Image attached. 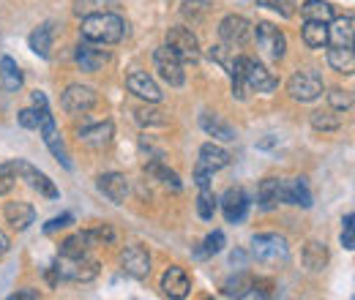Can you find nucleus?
<instances>
[{
    "label": "nucleus",
    "mask_w": 355,
    "mask_h": 300,
    "mask_svg": "<svg viewBox=\"0 0 355 300\" xmlns=\"http://www.w3.org/2000/svg\"><path fill=\"white\" fill-rule=\"evenodd\" d=\"M83 39L88 44H118L126 33V22L118 14L96 11L83 19Z\"/></svg>",
    "instance_id": "1"
},
{
    "label": "nucleus",
    "mask_w": 355,
    "mask_h": 300,
    "mask_svg": "<svg viewBox=\"0 0 355 300\" xmlns=\"http://www.w3.org/2000/svg\"><path fill=\"white\" fill-rule=\"evenodd\" d=\"M252 257L263 265H284L290 257V246L282 235L263 232V235H254V240H252Z\"/></svg>",
    "instance_id": "2"
},
{
    "label": "nucleus",
    "mask_w": 355,
    "mask_h": 300,
    "mask_svg": "<svg viewBox=\"0 0 355 300\" xmlns=\"http://www.w3.org/2000/svg\"><path fill=\"white\" fill-rule=\"evenodd\" d=\"M287 90H290V96H293L295 101L309 104V101H317V98L322 96L325 85H322L320 71H314V69H298V71L290 77Z\"/></svg>",
    "instance_id": "3"
},
{
    "label": "nucleus",
    "mask_w": 355,
    "mask_h": 300,
    "mask_svg": "<svg viewBox=\"0 0 355 300\" xmlns=\"http://www.w3.org/2000/svg\"><path fill=\"white\" fill-rule=\"evenodd\" d=\"M58 273H60V279H66V281H93L96 276H98V262L88 254H83V257H60L58 262Z\"/></svg>",
    "instance_id": "4"
},
{
    "label": "nucleus",
    "mask_w": 355,
    "mask_h": 300,
    "mask_svg": "<svg viewBox=\"0 0 355 300\" xmlns=\"http://www.w3.org/2000/svg\"><path fill=\"white\" fill-rule=\"evenodd\" d=\"M11 170H14V175H19L33 191H39V194L46 197V200H58V197H60L58 186H55L42 170H36L31 161H25V159H14V161H11Z\"/></svg>",
    "instance_id": "5"
},
{
    "label": "nucleus",
    "mask_w": 355,
    "mask_h": 300,
    "mask_svg": "<svg viewBox=\"0 0 355 300\" xmlns=\"http://www.w3.org/2000/svg\"><path fill=\"white\" fill-rule=\"evenodd\" d=\"M153 63H156V71H159V77L167 82V85L173 87H180L186 82V74H183V60L178 58L175 52L164 44V46H159L156 49V55H153Z\"/></svg>",
    "instance_id": "6"
},
{
    "label": "nucleus",
    "mask_w": 355,
    "mask_h": 300,
    "mask_svg": "<svg viewBox=\"0 0 355 300\" xmlns=\"http://www.w3.org/2000/svg\"><path fill=\"white\" fill-rule=\"evenodd\" d=\"M254 36H257L260 49L266 52L270 60H282V58H284V52H287V39H284V33H282L276 25H270V22H257Z\"/></svg>",
    "instance_id": "7"
},
{
    "label": "nucleus",
    "mask_w": 355,
    "mask_h": 300,
    "mask_svg": "<svg viewBox=\"0 0 355 300\" xmlns=\"http://www.w3.org/2000/svg\"><path fill=\"white\" fill-rule=\"evenodd\" d=\"M96 101H98V96L88 85H69L63 98H60V104H63V109L69 115H85L96 107Z\"/></svg>",
    "instance_id": "8"
},
{
    "label": "nucleus",
    "mask_w": 355,
    "mask_h": 300,
    "mask_svg": "<svg viewBox=\"0 0 355 300\" xmlns=\"http://www.w3.org/2000/svg\"><path fill=\"white\" fill-rule=\"evenodd\" d=\"M243 82H246V90H257V93H270L279 87V80L268 71L263 63L252 60L243 55Z\"/></svg>",
    "instance_id": "9"
},
{
    "label": "nucleus",
    "mask_w": 355,
    "mask_h": 300,
    "mask_svg": "<svg viewBox=\"0 0 355 300\" xmlns=\"http://www.w3.org/2000/svg\"><path fill=\"white\" fill-rule=\"evenodd\" d=\"M219 39L227 46H243V44L252 39V25L246 17L241 14H230L219 22Z\"/></svg>",
    "instance_id": "10"
},
{
    "label": "nucleus",
    "mask_w": 355,
    "mask_h": 300,
    "mask_svg": "<svg viewBox=\"0 0 355 300\" xmlns=\"http://www.w3.org/2000/svg\"><path fill=\"white\" fill-rule=\"evenodd\" d=\"M167 46L175 52L183 63H194L200 58V42H197V36L189 28H170Z\"/></svg>",
    "instance_id": "11"
},
{
    "label": "nucleus",
    "mask_w": 355,
    "mask_h": 300,
    "mask_svg": "<svg viewBox=\"0 0 355 300\" xmlns=\"http://www.w3.org/2000/svg\"><path fill=\"white\" fill-rule=\"evenodd\" d=\"M216 202L222 205V213L230 224H241L249 213V197H246V191L241 186L227 188L222 194V200H216Z\"/></svg>",
    "instance_id": "12"
},
{
    "label": "nucleus",
    "mask_w": 355,
    "mask_h": 300,
    "mask_svg": "<svg viewBox=\"0 0 355 300\" xmlns=\"http://www.w3.org/2000/svg\"><path fill=\"white\" fill-rule=\"evenodd\" d=\"M121 267H123L126 276L142 281V279L150 276V257H148V252H145L142 246L134 243V246H126V249H123V254H121Z\"/></svg>",
    "instance_id": "13"
},
{
    "label": "nucleus",
    "mask_w": 355,
    "mask_h": 300,
    "mask_svg": "<svg viewBox=\"0 0 355 300\" xmlns=\"http://www.w3.org/2000/svg\"><path fill=\"white\" fill-rule=\"evenodd\" d=\"M42 136H44V145L49 148V153L66 167V170H71V159H69V153H66V145H63V139H60V134H58V126H55V118L44 112L42 115Z\"/></svg>",
    "instance_id": "14"
},
{
    "label": "nucleus",
    "mask_w": 355,
    "mask_h": 300,
    "mask_svg": "<svg viewBox=\"0 0 355 300\" xmlns=\"http://www.w3.org/2000/svg\"><path fill=\"white\" fill-rule=\"evenodd\" d=\"M282 202H287V205H298V208H311V205H314V200H311V191H309L306 177L282 180Z\"/></svg>",
    "instance_id": "15"
},
{
    "label": "nucleus",
    "mask_w": 355,
    "mask_h": 300,
    "mask_svg": "<svg viewBox=\"0 0 355 300\" xmlns=\"http://www.w3.org/2000/svg\"><path fill=\"white\" fill-rule=\"evenodd\" d=\"M96 186H98V191H101L110 202H115V205H123V200H126V194H129V180H126L121 172H107V175H101Z\"/></svg>",
    "instance_id": "16"
},
{
    "label": "nucleus",
    "mask_w": 355,
    "mask_h": 300,
    "mask_svg": "<svg viewBox=\"0 0 355 300\" xmlns=\"http://www.w3.org/2000/svg\"><path fill=\"white\" fill-rule=\"evenodd\" d=\"M191 290V281H189V273L183 267H167L164 276H162V292L167 298H186Z\"/></svg>",
    "instance_id": "17"
},
{
    "label": "nucleus",
    "mask_w": 355,
    "mask_h": 300,
    "mask_svg": "<svg viewBox=\"0 0 355 300\" xmlns=\"http://www.w3.org/2000/svg\"><path fill=\"white\" fill-rule=\"evenodd\" d=\"M126 87L132 90L134 96H139V98H145V101H150V104L162 101V90H159V85H156L145 71H132V74L126 77Z\"/></svg>",
    "instance_id": "18"
},
{
    "label": "nucleus",
    "mask_w": 355,
    "mask_h": 300,
    "mask_svg": "<svg viewBox=\"0 0 355 300\" xmlns=\"http://www.w3.org/2000/svg\"><path fill=\"white\" fill-rule=\"evenodd\" d=\"M112 134H115V126H112L110 121H104V123H96V126L80 129V142H85L88 148L101 150V148H107V145L112 142Z\"/></svg>",
    "instance_id": "19"
},
{
    "label": "nucleus",
    "mask_w": 355,
    "mask_h": 300,
    "mask_svg": "<svg viewBox=\"0 0 355 300\" xmlns=\"http://www.w3.org/2000/svg\"><path fill=\"white\" fill-rule=\"evenodd\" d=\"M3 215H6V221L14 227V229H28L33 221H36V211H33V205H28V202H8L6 208H3Z\"/></svg>",
    "instance_id": "20"
},
{
    "label": "nucleus",
    "mask_w": 355,
    "mask_h": 300,
    "mask_svg": "<svg viewBox=\"0 0 355 300\" xmlns=\"http://www.w3.org/2000/svg\"><path fill=\"white\" fill-rule=\"evenodd\" d=\"M230 161H232V156H230L224 148L214 145V142H205V145L200 148V161H197V164H202L205 170L219 172V170H224V167H230Z\"/></svg>",
    "instance_id": "21"
},
{
    "label": "nucleus",
    "mask_w": 355,
    "mask_h": 300,
    "mask_svg": "<svg viewBox=\"0 0 355 300\" xmlns=\"http://www.w3.org/2000/svg\"><path fill=\"white\" fill-rule=\"evenodd\" d=\"M353 14H347V17H334L331 19V28H328V42L334 44V46H353Z\"/></svg>",
    "instance_id": "22"
},
{
    "label": "nucleus",
    "mask_w": 355,
    "mask_h": 300,
    "mask_svg": "<svg viewBox=\"0 0 355 300\" xmlns=\"http://www.w3.org/2000/svg\"><path fill=\"white\" fill-rule=\"evenodd\" d=\"M328 66L336 74H353L355 71V52L353 46H331L328 49Z\"/></svg>",
    "instance_id": "23"
},
{
    "label": "nucleus",
    "mask_w": 355,
    "mask_h": 300,
    "mask_svg": "<svg viewBox=\"0 0 355 300\" xmlns=\"http://www.w3.org/2000/svg\"><path fill=\"white\" fill-rule=\"evenodd\" d=\"M74 58H77V66H80L83 71H88V74H96V71L107 63V52L93 49L90 44H80L77 52H74Z\"/></svg>",
    "instance_id": "24"
},
{
    "label": "nucleus",
    "mask_w": 355,
    "mask_h": 300,
    "mask_svg": "<svg viewBox=\"0 0 355 300\" xmlns=\"http://www.w3.org/2000/svg\"><path fill=\"white\" fill-rule=\"evenodd\" d=\"M96 246V240H93V232H77V235H71V238H66L63 240V246H60V257H83V254H88L90 249Z\"/></svg>",
    "instance_id": "25"
},
{
    "label": "nucleus",
    "mask_w": 355,
    "mask_h": 300,
    "mask_svg": "<svg viewBox=\"0 0 355 300\" xmlns=\"http://www.w3.org/2000/svg\"><path fill=\"white\" fill-rule=\"evenodd\" d=\"M282 202V180L279 177H266L257 188V205L263 211H273Z\"/></svg>",
    "instance_id": "26"
},
{
    "label": "nucleus",
    "mask_w": 355,
    "mask_h": 300,
    "mask_svg": "<svg viewBox=\"0 0 355 300\" xmlns=\"http://www.w3.org/2000/svg\"><path fill=\"white\" fill-rule=\"evenodd\" d=\"M200 126H202L205 134H211V136L219 139V142H232V139H235V129H232L230 123H224L219 115L205 112V115L200 118Z\"/></svg>",
    "instance_id": "27"
},
{
    "label": "nucleus",
    "mask_w": 355,
    "mask_h": 300,
    "mask_svg": "<svg viewBox=\"0 0 355 300\" xmlns=\"http://www.w3.org/2000/svg\"><path fill=\"white\" fill-rule=\"evenodd\" d=\"M304 267L311 270V273H320L325 265H328V249H325V243H320V240H309L306 246H304Z\"/></svg>",
    "instance_id": "28"
},
{
    "label": "nucleus",
    "mask_w": 355,
    "mask_h": 300,
    "mask_svg": "<svg viewBox=\"0 0 355 300\" xmlns=\"http://www.w3.org/2000/svg\"><path fill=\"white\" fill-rule=\"evenodd\" d=\"M0 82L6 90H19L22 87V71H19V66H17V60L14 58H8V55H3L0 58Z\"/></svg>",
    "instance_id": "29"
},
{
    "label": "nucleus",
    "mask_w": 355,
    "mask_h": 300,
    "mask_svg": "<svg viewBox=\"0 0 355 300\" xmlns=\"http://www.w3.org/2000/svg\"><path fill=\"white\" fill-rule=\"evenodd\" d=\"M301 17L309 19V22H325L328 25L334 19V6L325 3V0H306L301 6Z\"/></svg>",
    "instance_id": "30"
},
{
    "label": "nucleus",
    "mask_w": 355,
    "mask_h": 300,
    "mask_svg": "<svg viewBox=\"0 0 355 300\" xmlns=\"http://www.w3.org/2000/svg\"><path fill=\"white\" fill-rule=\"evenodd\" d=\"M52 33H55V28L44 22V25H39L33 33H31V49L39 55V58H49V49H52Z\"/></svg>",
    "instance_id": "31"
},
{
    "label": "nucleus",
    "mask_w": 355,
    "mask_h": 300,
    "mask_svg": "<svg viewBox=\"0 0 355 300\" xmlns=\"http://www.w3.org/2000/svg\"><path fill=\"white\" fill-rule=\"evenodd\" d=\"M145 172L150 175V177H156L162 186H167V188H173V191H180V177H178L173 170H167L159 159H153V161H148V167H145Z\"/></svg>",
    "instance_id": "32"
},
{
    "label": "nucleus",
    "mask_w": 355,
    "mask_h": 300,
    "mask_svg": "<svg viewBox=\"0 0 355 300\" xmlns=\"http://www.w3.org/2000/svg\"><path fill=\"white\" fill-rule=\"evenodd\" d=\"M304 42H306V46H311V49L325 46V44H328V25H325V22H309V19H306V25H304Z\"/></svg>",
    "instance_id": "33"
},
{
    "label": "nucleus",
    "mask_w": 355,
    "mask_h": 300,
    "mask_svg": "<svg viewBox=\"0 0 355 300\" xmlns=\"http://www.w3.org/2000/svg\"><path fill=\"white\" fill-rule=\"evenodd\" d=\"M311 126L317 131H336L342 129V118L336 115V109H317L311 112Z\"/></svg>",
    "instance_id": "34"
},
{
    "label": "nucleus",
    "mask_w": 355,
    "mask_h": 300,
    "mask_svg": "<svg viewBox=\"0 0 355 300\" xmlns=\"http://www.w3.org/2000/svg\"><path fill=\"white\" fill-rule=\"evenodd\" d=\"M224 232L222 229H216V232H211L205 240H202V249H197V257L200 259H205V257H214V254H219L224 249Z\"/></svg>",
    "instance_id": "35"
},
{
    "label": "nucleus",
    "mask_w": 355,
    "mask_h": 300,
    "mask_svg": "<svg viewBox=\"0 0 355 300\" xmlns=\"http://www.w3.org/2000/svg\"><path fill=\"white\" fill-rule=\"evenodd\" d=\"M197 213L202 221H211L216 213V197L211 188H200V197H197Z\"/></svg>",
    "instance_id": "36"
},
{
    "label": "nucleus",
    "mask_w": 355,
    "mask_h": 300,
    "mask_svg": "<svg viewBox=\"0 0 355 300\" xmlns=\"http://www.w3.org/2000/svg\"><path fill=\"white\" fill-rule=\"evenodd\" d=\"M328 101H331V109H336V112H350L353 109V93L350 90L336 87V90L328 93Z\"/></svg>",
    "instance_id": "37"
},
{
    "label": "nucleus",
    "mask_w": 355,
    "mask_h": 300,
    "mask_svg": "<svg viewBox=\"0 0 355 300\" xmlns=\"http://www.w3.org/2000/svg\"><path fill=\"white\" fill-rule=\"evenodd\" d=\"M252 287H254V284H252L249 276H238V279H230V281L224 284L222 292L227 295V298H243V292L252 290Z\"/></svg>",
    "instance_id": "38"
},
{
    "label": "nucleus",
    "mask_w": 355,
    "mask_h": 300,
    "mask_svg": "<svg viewBox=\"0 0 355 300\" xmlns=\"http://www.w3.org/2000/svg\"><path fill=\"white\" fill-rule=\"evenodd\" d=\"M137 123H142V126H167L170 118L162 109H139L137 112Z\"/></svg>",
    "instance_id": "39"
},
{
    "label": "nucleus",
    "mask_w": 355,
    "mask_h": 300,
    "mask_svg": "<svg viewBox=\"0 0 355 300\" xmlns=\"http://www.w3.org/2000/svg\"><path fill=\"white\" fill-rule=\"evenodd\" d=\"M211 60H216L219 66H224L227 71H230V66H232V60H235V46H227V44H216V46H211Z\"/></svg>",
    "instance_id": "40"
},
{
    "label": "nucleus",
    "mask_w": 355,
    "mask_h": 300,
    "mask_svg": "<svg viewBox=\"0 0 355 300\" xmlns=\"http://www.w3.org/2000/svg\"><path fill=\"white\" fill-rule=\"evenodd\" d=\"M263 8H270V11H276L279 17H284V19H290L293 14H295V0H257Z\"/></svg>",
    "instance_id": "41"
},
{
    "label": "nucleus",
    "mask_w": 355,
    "mask_h": 300,
    "mask_svg": "<svg viewBox=\"0 0 355 300\" xmlns=\"http://www.w3.org/2000/svg\"><path fill=\"white\" fill-rule=\"evenodd\" d=\"M42 115H44V112H39L36 107H31V109H22V112L17 115V121H19L22 129H39V126H42Z\"/></svg>",
    "instance_id": "42"
},
{
    "label": "nucleus",
    "mask_w": 355,
    "mask_h": 300,
    "mask_svg": "<svg viewBox=\"0 0 355 300\" xmlns=\"http://www.w3.org/2000/svg\"><path fill=\"white\" fill-rule=\"evenodd\" d=\"M353 221H355V215L353 213H347L345 215V229H342V246L347 249V252H353L355 249V227H353Z\"/></svg>",
    "instance_id": "43"
},
{
    "label": "nucleus",
    "mask_w": 355,
    "mask_h": 300,
    "mask_svg": "<svg viewBox=\"0 0 355 300\" xmlns=\"http://www.w3.org/2000/svg\"><path fill=\"white\" fill-rule=\"evenodd\" d=\"M71 224H74V215H71V213L55 215V218H49V221L44 224V232H46V235H52V232L66 229V227H71Z\"/></svg>",
    "instance_id": "44"
},
{
    "label": "nucleus",
    "mask_w": 355,
    "mask_h": 300,
    "mask_svg": "<svg viewBox=\"0 0 355 300\" xmlns=\"http://www.w3.org/2000/svg\"><path fill=\"white\" fill-rule=\"evenodd\" d=\"M205 11H208V3L205 0H186L183 3V14L191 17V19H200Z\"/></svg>",
    "instance_id": "45"
},
{
    "label": "nucleus",
    "mask_w": 355,
    "mask_h": 300,
    "mask_svg": "<svg viewBox=\"0 0 355 300\" xmlns=\"http://www.w3.org/2000/svg\"><path fill=\"white\" fill-rule=\"evenodd\" d=\"M11 186H14V170H11V164H0V197L8 194Z\"/></svg>",
    "instance_id": "46"
},
{
    "label": "nucleus",
    "mask_w": 355,
    "mask_h": 300,
    "mask_svg": "<svg viewBox=\"0 0 355 300\" xmlns=\"http://www.w3.org/2000/svg\"><path fill=\"white\" fill-rule=\"evenodd\" d=\"M211 180H214V172L205 170L202 164H197V167H194V183H197L200 188H211Z\"/></svg>",
    "instance_id": "47"
},
{
    "label": "nucleus",
    "mask_w": 355,
    "mask_h": 300,
    "mask_svg": "<svg viewBox=\"0 0 355 300\" xmlns=\"http://www.w3.org/2000/svg\"><path fill=\"white\" fill-rule=\"evenodd\" d=\"M31 98H33V107H36L39 112H49V101H46V93L36 90V93H33Z\"/></svg>",
    "instance_id": "48"
},
{
    "label": "nucleus",
    "mask_w": 355,
    "mask_h": 300,
    "mask_svg": "<svg viewBox=\"0 0 355 300\" xmlns=\"http://www.w3.org/2000/svg\"><path fill=\"white\" fill-rule=\"evenodd\" d=\"M8 249H11V240H8V235L0 229V257H3V254H8Z\"/></svg>",
    "instance_id": "49"
},
{
    "label": "nucleus",
    "mask_w": 355,
    "mask_h": 300,
    "mask_svg": "<svg viewBox=\"0 0 355 300\" xmlns=\"http://www.w3.org/2000/svg\"><path fill=\"white\" fill-rule=\"evenodd\" d=\"M33 300V298H39V292H31V290H22V292H14L11 295V300Z\"/></svg>",
    "instance_id": "50"
},
{
    "label": "nucleus",
    "mask_w": 355,
    "mask_h": 300,
    "mask_svg": "<svg viewBox=\"0 0 355 300\" xmlns=\"http://www.w3.org/2000/svg\"><path fill=\"white\" fill-rule=\"evenodd\" d=\"M230 262H232V265H235V262H238V265H243V262H246V254H243V252H232Z\"/></svg>",
    "instance_id": "51"
},
{
    "label": "nucleus",
    "mask_w": 355,
    "mask_h": 300,
    "mask_svg": "<svg viewBox=\"0 0 355 300\" xmlns=\"http://www.w3.org/2000/svg\"><path fill=\"white\" fill-rule=\"evenodd\" d=\"M273 145H276V139H273V136H270V139H263V142H260V148H273Z\"/></svg>",
    "instance_id": "52"
}]
</instances>
